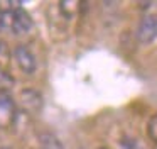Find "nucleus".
Masks as SVG:
<instances>
[{
    "label": "nucleus",
    "mask_w": 157,
    "mask_h": 149,
    "mask_svg": "<svg viewBox=\"0 0 157 149\" xmlns=\"http://www.w3.org/2000/svg\"><path fill=\"white\" fill-rule=\"evenodd\" d=\"M9 61V49L7 46H5V42H2L0 41V66L4 68V64Z\"/></svg>",
    "instance_id": "obj_10"
},
{
    "label": "nucleus",
    "mask_w": 157,
    "mask_h": 149,
    "mask_svg": "<svg viewBox=\"0 0 157 149\" xmlns=\"http://www.w3.org/2000/svg\"><path fill=\"white\" fill-rule=\"evenodd\" d=\"M122 149H145V147L135 137H123L122 139Z\"/></svg>",
    "instance_id": "obj_9"
},
{
    "label": "nucleus",
    "mask_w": 157,
    "mask_h": 149,
    "mask_svg": "<svg viewBox=\"0 0 157 149\" xmlns=\"http://www.w3.org/2000/svg\"><path fill=\"white\" fill-rule=\"evenodd\" d=\"M157 39V14H145L137 27V41L144 46Z\"/></svg>",
    "instance_id": "obj_3"
},
{
    "label": "nucleus",
    "mask_w": 157,
    "mask_h": 149,
    "mask_svg": "<svg viewBox=\"0 0 157 149\" xmlns=\"http://www.w3.org/2000/svg\"><path fill=\"white\" fill-rule=\"evenodd\" d=\"M39 147L41 149H66L64 144L52 132H41L39 134Z\"/></svg>",
    "instance_id": "obj_6"
},
{
    "label": "nucleus",
    "mask_w": 157,
    "mask_h": 149,
    "mask_svg": "<svg viewBox=\"0 0 157 149\" xmlns=\"http://www.w3.org/2000/svg\"><path fill=\"white\" fill-rule=\"evenodd\" d=\"M14 87V78L0 66V93H9Z\"/></svg>",
    "instance_id": "obj_7"
},
{
    "label": "nucleus",
    "mask_w": 157,
    "mask_h": 149,
    "mask_svg": "<svg viewBox=\"0 0 157 149\" xmlns=\"http://www.w3.org/2000/svg\"><path fill=\"white\" fill-rule=\"evenodd\" d=\"M0 29L9 30L15 36H27L34 30V22L24 9L9 7L0 10Z\"/></svg>",
    "instance_id": "obj_1"
},
{
    "label": "nucleus",
    "mask_w": 157,
    "mask_h": 149,
    "mask_svg": "<svg viewBox=\"0 0 157 149\" xmlns=\"http://www.w3.org/2000/svg\"><path fill=\"white\" fill-rule=\"evenodd\" d=\"M2 149H14V147H2Z\"/></svg>",
    "instance_id": "obj_12"
},
{
    "label": "nucleus",
    "mask_w": 157,
    "mask_h": 149,
    "mask_svg": "<svg viewBox=\"0 0 157 149\" xmlns=\"http://www.w3.org/2000/svg\"><path fill=\"white\" fill-rule=\"evenodd\" d=\"M21 103L22 108L29 114H37L42 108V95L37 90L32 88H25L21 91Z\"/></svg>",
    "instance_id": "obj_5"
},
{
    "label": "nucleus",
    "mask_w": 157,
    "mask_h": 149,
    "mask_svg": "<svg viewBox=\"0 0 157 149\" xmlns=\"http://www.w3.org/2000/svg\"><path fill=\"white\" fill-rule=\"evenodd\" d=\"M147 135L157 146V114H154L149 119V122H147Z\"/></svg>",
    "instance_id": "obj_8"
},
{
    "label": "nucleus",
    "mask_w": 157,
    "mask_h": 149,
    "mask_svg": "<svg viewBox=\"0 0 157 149\" xmlns=\"http://www.w3.org/2000/svg\"><path fill=\"white\" fill-rule=\"evenodd\" d=\"M17 110L10 93H0V127H10L15 124Z\"/></svg>",
    "instance_id": "obj_4"
},
{
    "label": "nucleus",
    "mask_w": 157,
    "mask_h": 149,
    "mask_svg": "<svg viewBox=\"0 0 157 149\" xmlns=\"http://www.w3.org/2000/svg\"><path fill=\"white\" fill-rule=\"evenodd\" d=\"M12 56H14V61L19 66V70H21L24 74H29V76H31V74L36 73V70H37V61H36L34 53H32L25 44L15 46Z\"/></svg>",
    "instance_id": "obj_2"
},
{
    "label": "nucleus",
    "mask_w": 157,
    "mask_h": 149,
    "mask_svg": "<svg viewBox=\"0 0 157 149\" xmlns=\"http://www.w3.org/2000/svg\"><path fill=\"white\" fill-rule=\"evenodd\" d=\"M98 149H108V147H105V146H103V147H98Z\"/></svg>",
    "instance_id": "obj_11"
}]
</instances>
